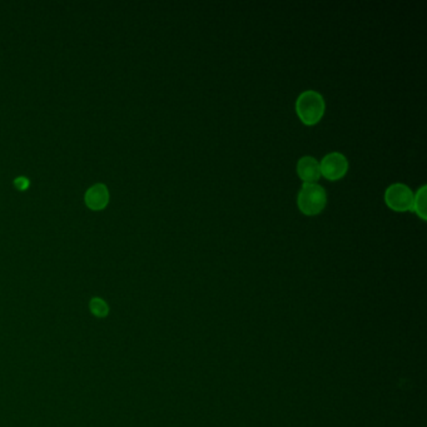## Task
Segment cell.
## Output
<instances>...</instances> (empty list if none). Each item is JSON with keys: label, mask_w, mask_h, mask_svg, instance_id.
Wrapping results in <instances>:
<instances>
[{"label": "cell", "mask_w": 427, "mask_h": 427, "mask_svg": "<svg viewBox=\"0 0 427 427\" xmlns=\"http://www.w3.org/2000/svg\"><path fill=\"white\" fill-rule=\"evenodd\" d=\"M326 103L318 92L304 91L296 101V112L298 118L306 125L317 124L324 114Z\"/></svg>", "instance_id": "6da1fadb"}, {"label": "cell", "mask_w": 427, "mask_h": 427, "mask_svg": "<svg viewBox=\"0 0 427 427\" xmlns=\"http://www.w3.org/2000/svg\"><path fill=\"white\" fill-rule=\"evenodd\" d=\"M385 203L395 212H408L412 209L414 192L403 183L391 184L385 192Z\"/></svg>", "instance_id": "3957f363"}, {"label": "cell", "mask_w": 427, "mask_h": 427, "mask_svg": "<svg viewBox=\"0 0 427 427\" xmlns=\"http://www.w3.org/2000/svg\"><path fill=\"white\" fill-rule=\"evenodd\" d=\"M89 311L94 317L105 318L110 315V306L103 298L93 297L89 301Z\"/></svg>", "instance_id": "ba28073f"}, {"label": "cell", "mask_w": 427, "mask_h": 427, "mask_svg": "<svg viewBox=\"0 0 427 427\" xmlns=\"http://www.w3.org/2000/svg\"><path fill=\"white\" fill-rule=\"evenodd\" d=\"M108 201H110L108 188L105 187V184H102V183H97V184L92 186L85 193L87 206L91 209H94V211H99V209L105 207L108 204Z\"/></svg>", "instance_id": "8992f818"}, {"label": "cell", "mask_w": 427, "mask_h": 427, "mask_svg": "<svg viewBox=\"0 0 427 427\" xmlns=\"http://www.w3.org/2000/svg\"><path fill=\"white\" fill-rule=\"evenodd\" d=\"M297 204L299 211L306 216H317L327 204V193L317 183H304L297 195Z\"/></svg>", "instance_id": "7a4b0ae2"}, {"label": "cell", "mask_w": 427, "mask_h": 427, "mask_svg": "<svg viewBox=\"0 0 427 427\" xmlns=\"http://www.w3.org/2000/svg\"><path fill=\"white\" fill-rule=\"evenodd\" d=\"M29 184H31V182L29 180L26 178V177H23V175H20V177H17L15 180H14V186L20 189V191H24L26 188L29 187Z\"/></svg>", "instance_id": "9c48e42d"}, {"label": "cell", "mask_w": 427, "mask_h": 427, "mask_svg": "<svg viewBox=\"0 0 427 427\" xmlns=\"http://www.w3.org/2000/svg\"><path fill=\"white\" fill-rule=\"evenodd\" d=\"M426 186H422L417 191V193L414 194V203H412V209H411L424 222L426 220Z\"/></svg>", "instance_id": "52a82bcc"}, {"label": "cell", "mask_w": 427, "mask_h": 427, "mask_svg": "<svg viewBox=\"0 0 427 427\" xmlns=\"http://www.w3.org/2000/svg\"><path fill=\"white\" fill-rule=\"evenodd\" d=\"M321 175L329 181H338L343 178L349 171V161L340 152H331L324 155L320 162Z\"/></svg>", "instance_id": "277c9868"}, {"label": "cell", "mask_w": 427, "mask_h": 427, "mask_svg": "<svg viewBox=\"0 0 427 427\" xmlns=\"http://www.w3.org/2000/svg\"><path fill=\"white\" fill-rule=\"evenodd\" d=\"M297 173L306 184L317 183L321 178L320 162L311 155H304L297 162Z\"/></svg>", "instance_id": "5b68a950"}]
</instances>
